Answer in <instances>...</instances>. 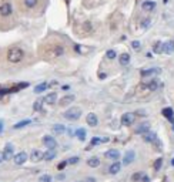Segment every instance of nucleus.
Instances as JSON below:
<instances>
[{
	"label": "nucleus",
	"instance_id": "obj_3",
	"mask_svg": "<svg viewBox=\"0 0 174 182\" xmlns=\"http://www.w3.org/2000/svg\"><path fill=\"white\" fill-rule=\"evenodd\" d=\"M13 151H14V146H13V144L7 142V144H6V146H4V150H3V154H2V158H3V161H10V159H13Z\"/></svg>",
	"mask_w": 174,
	"mask_h": 182
},
{
	"label": "nucleus",
	"instance_id": "obj_29",
	"mask_svg": "<svg viewBox=\"0 0 174 182\" xmlns=\"http://www.w3.org/2000/svg\"><path fill=\"white\" fill-rule=\"evenodd\" d=\"M43 103H44V100H41V98L36 100V101H34V104H33V110H34V111H41Z\"/></svg>",
	"mask_w": 174,
	"mask_h": 182
},
{
	"label": "nucleus",
	"instance_id": "obj_42",
	"mask_svg": "<svg viewBox=\"0 0 174 182\" xmlns=\"http://www.w3.org/2000/svg\"><path fill=\"white\" fill-rule=\"evenodd\" d=\"M3 129H4V122L2 121V120H0V134L3 132Z\"/></svg>",
	"mask_w": 174,
	"mask_h": 182
},
{
	"label": "nucleus",
	"instance_id": "obj_18",
	"mask_svg": "<svg viewBox=\"0 0 174 182\" xmlns=\"http://www.w3.org/2000/svg\"><path fill=\"white\" fill-rule=\"evenodd\" d=\"M141 7L144 11H151L153 9L156 7V3L154 2H151V0H147V2H144V3L141 4Z\"/></svg>",
	"mask_w": 174,
	"mask_h": 182
},
{
	"label": "nucleus",
	"instance_id": "obj_43",
	"mask_svg": "<svg viewBox=\"0 0 174 182\" xmlns=\"http://www.w3.org/2000/svg\"><path fill=\"white\" fill-rule=\"evenodd\" d=\"M84 182H96V179H94V178H91V176H89V178L84 179Z\"/></svg>",
	"mask_w": 174,
	"mask_h": 182
},
{
	"label": "nucleus",
	"instance_id": "obj_17",
	"mask_svg": "<svg viewBox=\"0 0 174 182\" xmlns=\"http://www.w3.org/2000/svg\"><path fill=\"white\" fill-rule=\"evenodd\" d=\"M43 100H44V103H47V104H50L51 105V104H54L56 101H57V94L56 93H50V94H47V95L44 97Z\"/></svg>",
	"mask_w": 174,
	"mask_h": 182
},
{
	"label": "nucleus",
	"instance_id": "obj_19",
	"mask_svg": "<svg viewBox=\"0 0 174 182\" xmlns=\"http://www.w3.org/2000/svg\"><path fill=\"white\" fill-rule=\"evenodd\" d=\"M87 165L91 167V168H97L98 165H100V159H98L97 157H91V158L87 159Z\"/></svg>",
	"mask_w": 174,
	"mask_h": 182
},
{
	"label": "nucleus",
	"instance_id": "obj_40",
	"mask_svg": "<svg viewBox=\"0 0 174 182\" xmlns=\"http://www.w3.org/2000/svg\"><path fill=\"white\" fill-rule=\"evenodd\" d=\"M67 164H69L67 161H63V162H60V164H59V167H57V169H59V171H62V169H64V167H66Z\"/></svg>",
	"mask_w": 174,
	"mask_h": 182
},
{
	"label": "nucleus",
	"instance_id": "obj_6",
	"mask_svg": "<svg viewBox=\"0 0 174 182\" xmlns=\"http://www.w3.org/2000/svg\"><path fill=\"white\" fill-rule=\"evenodd\" d=\"M13 161H14L16 165H23L27 161V154L26 152H19L16 154L14 157H13Z\"/></svg>",
	"mask_w": 174,
	"mask_h": 182
},
{
	"label": "nucleus",
	"instance_id": "obj_1",
	"mask_svg": "<svg viewBox=\"0 0 174 182\" xmlns=\"http://www.w3.org/2000/svg\"><path fill=\"white\" fill-rule=\"evenodd\" d=\"M23 57H24V51L19 47H13L7 53V60L10 63H19V61L23 60Z\"/></svg>",
	"mask_w": 174,
	"mask_h": 182
},
{
	"label": "nucleus",
	"instance_id": "obj_5",
	"mask_svg": "<svg viewBox=\"0 0 174 182\" xmlns=\"http://www.w3.org/2000/svg\"><path fill=\"white\" fill-rule=\"evenodd\" d=\"M43 144L47 146L49 150H54L56 146H57V141L50 135H44L43 137Z\"/></svg>",
	"mask_w": 174,
	"mask_h": 182
},
{
	"label": "nucleus",
	"instance_id": "obj_2",
	"mask_svg": "<svg viewBox=\"0 0 174 182\" xmlns=\"http://www.w3.org/2000/svg\"><path fill=\"white\" fill-rule=\"evenodd\" d=\"M63 115H64V118L69 120V121H76V120H79V118L81 117V108L71 107V108H69V110L66 111Z\"/></svg>",
	"mask_w": 174,
	"mask_h": 182
},
{
	"label": "nucleus",
	"instance_id": "obj_25",
	"mask_svg": "<svg viewBox=\"0 0 174 182\" xmlns=\"http://www.w3.org/2000/svg\"><path fill=\"white\" fill-rule=\"evenodd\" d=\"M54 158H56V151H54V150H49V151H46V154H44L43 159L51 161V159H54Z\"/></svg>",
	"mask_w": 174,
	"mask_h": 182
},
{
	"label": "nucleus",
	"instance_id": "obj_45",
	"mask_svg": "<svg viewBox=\"0 0 174 182\" xmlns=\"http://www.w3.org/2000/svg\"><path fill=\"white\" fill-rule=\"evenodd\" d=\"M149 24H150V20H144L143 22V27H149Z\"/></svg>",
	"mask_w": 174,
	"mask_h": 182
},
{
	"label": "nucleus",
	"instance_id": "obj_22",
	"mask_svg": "<svg viewBox=\"0 0 174 182\" xmlns=\"http://www.w3.org/2000/svg\"><path fill=\"white\" fill-rule=\"evenodd\" d=\"M163 115L166 118H168L171 122H174V112H173L171 108H164V110H163Z\"/></svg>",
	"mask_w": 174,
	"mask_h": 182
},
{
	"label": "nucleus",
	"instance_id": "obj_44",
	"mask_svg": "<svg viewBox=\"0 0 174 182\" xmlns=\"http://www.w3.org/2000/svg\"><path fill=\"white\" fill-rule=\"evenodd\" d=\"M150 179H149V176L147 175H143V178H141V182H149Z\"/></svg>",
	"mask_w": 174,
	"mask_h": 182
},
{
	"label": "nucleus",
	"instance_id": "obj_38",
	"mask_svg": "<svg viewBox=\"0 0 174 182\" xmlns=\"http://www.w3.org/2000/svg\"><path fill=\"white\" fill-rule=\"evenodd\" d=\"M143 178V174H140V172H137V174H134L133 175V176H131V179H133V181H140V179Z\"/></svg>",
	"mask_w": 174,
	"mask_h": 182
},
{
	"label": "nucleus",
	"instance_id": "obj_27",
	"mask_svg": "<svg viewBox=\"0 0 174 182\" xmlns=\"http://www.w3.org/2000/svg\"><path fill=\"white\" fill-rule=\"evenodd\" d=\"M153 51H154L156 54L163 53V43H161V41H156L154 46H153Z\"/></svg>",
	"mask_w": 174,
	"mask_h": 182
},
{
	"label": "nucleus",
	"instance_id": "obj_7",
	"mask_svg": "<svg viewBox=\"0 0 174 182\" xmlns=\"http://www.w3.org/2000/svg\"><path fill=\"white\" fill-rule=\"evenodd\" d=\"M163 53H166V54H173L174 53V41L173 40H168V41L163 43Z\"/></svg>",
	"mask_w": 174,
	"mask_h": 182
},
{
	"label": "nucleus",
	"instance_id": "obj_39",
	"mask_svg": "<svg viewBox=\"0 0 174 182\" xmlns=\"http://www.w3.org/2000/svg\"><path fill=\"white\" fill-rule=\"evenodd\" d=\"M67 162H69V164H71V165L77 164V162H79V157H71L69 161H67Z\"/></svg>",
	"mask_w": 174,
	"mask_h": 182
},
{
	"label": "nucleus",
	"instance_id": "obj_28",
	"mask_svg": "<svg viewBox=\"0 0 174 182\" xmlns=\"http://www.w3.org/2000/svg\"><path fill=\"white\" fill-rule=\"evenodd\" d=\"M158 81H157V80H151V81L149 82V84H147V88L150 90V91H156L157 88H158Z\"/></svg>",
	"mask_w": 174,
	"mask_h": 182
},
{
	"label": "nucleus",
	"instance_id": "obj_12",
	"mask_svg": "<svg viewBox=\"0 0 174 182\" xmlns=\"http://www.w3.org/2000/svg\"><path fill=\"white\" fill-rule=\"evenodd\" d=\"M143 139H144L146 142H154L157 139V135H156V132H151V131H147L143 134Z\"/></svg>",
	"mask_w": 174,
	"mask_h": 182
},
{
	"label": "nucleus",
	"instance_id": "obj_41",
	"mask_svg": "<svg viewBox=\"0 0 174 182\" xmlns=\"http://www.w3.org/2000/svg\"><path fill=\"white\" fill-rule=\"evenodd\" d=\"M6 93H10V90H6V88H3V90H0V97H3Z\"/></svg>",
	"mask_w": 174,
	"mask_h": 182
},
{
	"label": "nucleus",
	"instance_id": "obj_47",
	"mask_svg": "<svg viewBox=\"0 0 174 182\" xmlns=\"http://www.w3.org/2000/svg\"><path fill=\"white\" fill-rule=\"evenodd\" d=\"M0 162H2V158H0Z\"/></svg>",
	"mask_w": 174,
	"mask_h": 182
},
{
	"label": "nucleus",
	"instance_id": "obj_4",
	"mask_svg": "<svg viewBox=\"0 0 174 182\" xmlns=\"http://www.w3.org/2000/svg\"><path fill=\"white\" fill-rule=\"evenodd\" d=\"M136 120V115L133 114V112H126V114L121 115V125H126V127H128V125H131L133 122H134Z\"/></svg>",
	"mask_w": 174,
	"mask_h": 182
},
{
	"label": "nucleus",
	"instance_id": "obj_11",
	"mask_svg": "<svg viewBox=\"0 0 174 182\" xmlns=\"http://www.w3.org/2000/svg\"><path fill=\"white\" fill-rule=\"evenodd\" d=\"M0 14L2 16H9L11 14V4L10 3H3L0 6Z\"/></svg>",
	"mask_w": 174,
	"mask_h": 182
},
{
	"label": "nucleus",
	"instance_id": "obj_35",
	"mask_svg": "<svg viewBox=\"0 0 174 182\" xmlns=\"http://www.w3.org/2000/svg\"><path fill=\"white\" fill-rule=\"evenodd\" d=\"M36 3H37V0H24V4L27 7H34Z\"/></svg>",
	"mask_w": 174,
	"mask_h": 182
},
{
	"label": "nucleus",
	"instance_id": "obj_13",
	"mask_svg": "<svg viewBox=\"0 0 174 182\" xmlns=\"http://www.w3.org/2000/svg\"><path fill=\"white\" fill-rule=\"evenodd\" d=\"M43 157H44V154L41 152V151H39V150H34L32 152V155H30V159L32 161H34V162H39V161H41L43 159Z\"/></svg>",
	"mask_w": 174,
	"mask_h": 182
},
{
	"label": "nucleus",
	"instance_id": "obj_30",
	"mask_svg": "<svg viewBox=\"0 0 174 182\" xmlns=\"http://www.w3.org/2000/svg\"><path fill=\"white\" fill-rule=\"evenodd\" d=\"M30 122H32L30 120H23V121H20V122H17V124L13 125V128L14 129H20V128H23V127H26V125H29Z\"/></svg>",
	"mask_w": 174,
	"mask_h": 182
},
{
	"label": "nucleus",
	"instance_id": "obj_10",
	"mask_svg": "<svg viewBox=\"0 0 174 182\" xmlns=\"http://www.w3.org/2000/svg\"><path fill=\"white\" fill-rule=\"evenodd\" d=\"M86 121H87V124L90 125V127H96V125L98 124L97 115H96V114H93V112H90V114H87V117H86Z\"/></svg>",
	"mask_w": 174,
	"mask_h": 182
},
{
	"label": "nucleus",
	"instance_id": "obj_21",
	"mask_svg": "<svg viewBox=\"0 0 174 182\" xmlns=\"http://www.w3.org/2000/svg\"><path fill=\"white\" fill-rule=\"evenodd\" d=\"M119 61H120V64H121V65H127L128 63H130V54L123 53V54L119 57Z\"/></svg>",
	"mask_w": 174,
	"mask_h": 182
},
{
	"label": "nucleus",
	"instance_id": "obj_24",
	"mask_svg": "<svg viewBox=\"0 0 174 182\" xmlns=\"http://www.w3.org/2000/svg\"><path fill=\"white\" fill-rule=\"evenodd\" d=\"M74 135H76L77 138L80 139V141H84V139H86V129H84V128H79V129H76Z\"/></svg>",
	"mask_w": 174,
	"mask_h": 182
},
{
	"label": "nucleus",
	"instance_id": "obj_15",
	"mask_svg": "<svg viewBox=\"0 0 174 182\" xmlns=\"http://www.w3.org/2000/svg\"><path fill=\"white\" fill-rule=\"evenodd\" d=\"M150 131V124L149 122H143V124H140L136 128V134H144V132Z\"/></svg>",
	"mask_w": 174,
	"mask_h": 182
},
{
	"label": "nucleus",
	"instance_id": "obj_26",
	"mask_svg": "<svg viewBox=\"0 0 174 182\" xmlns=\"http://www.w3.org/2000/svg\"><path fill=\"white\" fill-rule=\"evenodd\" d=\"M66 131V127L62 124H54L53 125V132L54 134H63V132Z\"/></svg>",
	"mask_w": 174,
	"mask_h": 182
},
{
	"label": "nucleus",
	"instance_id": "obj_14",
	"mask_svg": "<svg viewBox=\"0 0 174 182\" xmlns=\"http://www.w3.org/2000/svg\"><path fill=\"white\" fill-rule=\"evenodd\" d=\"M104 157L109 158V159H114V161H116V159H119V158H120V152L117 150H109L107 152L104 154Z\"/></svg>",
	"mask_w": 174,
	"mask_h": 182
},
{
	"label": "nucleus",
	"instance_id": "obj_32",
	"mask_svg": "<svg viewBox=\"0 0 174 182\" xmlns=\"http://www.w3.org/2000/svg\"><path fill=\"white\" fill-rule=\"evenodd\" d=\"M161 165H163V158H157L156 162H154V169H156V171H160Z\"/></svg>",
	"mask_w": 174,
	"mask_h": 182
},
{
	"label": "nucleus",
	"instance_id": "obj_36",
	"mask_svg": "<svg viewBox=\"0 0 174 182\" xmlns=\"http://www.w3.org/2000/svg\"><path fill=\"white\" fill-rule=\"evenodd\" d=\"M106 57L110 58V60H113V58H116V51L114 50H109L107 53H106Z\"/></svg>",
	"mask_w": 174,
	"mask_h": 182
},
{
	"label": "nucleus",
	"instance_id": "obj_33",
	"mask_svg": "<svg viewBox=\"0 0 174 182\" xmlns=\"http://www.w3.org/2000/svg\"><path fill=\"white\" fill-rule=\"evenodd\" d=\"M103 142V138H98V137H94V138L91 139V142H90V145L93 146V145H98V144H102Z\"/></svg>",
	"mask_w": 174,
	"mask_h": 182
},
{
	"label": "nucleus",
	"instance_id": "obj_46",
	"mask_svg": "<svg viewBox=\"0 0 174 182\" xmlns=\"http://www.w3.org/2000/svg\"><path fill=\"white\" fill-rule=\"evenodd\" d=\"M171 165H173V167H174V159H173V161H171Z\"/></svg>",
	"mask_w": 174,
	"mask_h": 182
},
{
	"label": "nucleus",
	"instance_id": "obj_23",
	"mask_svg": "<svg viewBox=\"0 0 174 182\" xmlns=\"http://www.w3.org/2000/svg\"><path fill=\"white\" fill-rule=\"evenodd\" d=\"M47 87H49L47 82H41V84H39V86L34 87V93H36V94L43 93V91H46V90H47Z\"/></svg>",
	"mask_w": 174,
	"mask_h": 182
},
{
	"label": "nucleus",
	"instance_id": "obj_31",
	"mask_svg": "<svg viewBox=\"0 0 174 182\" xmlns=\"http://www.w3.org/2000/svg\"><path fill=\"white\" fill-rule=\"evenodd\" d=\"M26 87H29V82H20V84H17V86H16L14 88H11V90H10V93H16L17 90H20V88H26Z\"/></svg>",
	"mask_w": 174,
	"mask_h": 182
},
{
	"label": "nucleus",
	"instance_id": "obj_8",
	"mask_svg": "<svg viewBox=\"0 0 174 182\" xmlns=\"http://www.w3.org/2000/svg\"><path fill=\"white\" fill-rule=\"evenodd\" d=\"M74 100H76V97L73 95V94H67V95H64L63 98L59 100V104H60V105H69V104H71Z\"/></svg>",
	"mask_w": 174,
	"mask_h": 182
},
{
	"label": "nucleus",
	"instance_id": "obj_34",
	"mask_svg": "<svg viewBox=\"0 0 174 182\" xmlns=\"http://www.w3.org/2000/svg\"><path fill=\"white\" fill-rule=\"evenodd\" d=\"M39 182H51V176L50 175H41V176H40V179H39Z\"/></svg>",
	"mask_w": 174,
	"mask_h": 182
},
{
	"label": "nucleus",
	"instance_id": "obj_9",
	"mask_svg": "<svg viewBox=\"0 0 174 182\" xmlns=\"http://www.w3.org/2000/svg\"><path fill=\"white\" fill-rule=\"evenodd\" d=\"M136 158V152L134 151H127L126 155H124V159H123V164L124 165H130Z\"/></svg>",
	"mask_w": 174,
	"mask_h": 182
},
{
	"label": "nucleus",
	"instance_id": "obj_37",
	"mask_svg": "<svg viewBox=\"0 0 174 182\" xmlns=\"http://www.w3.org/2000/svg\"><path fill=\"white\" fill-rule=\"evenodd\" d=\"M131 47H133V48H134V50H140V47H141V44H140V41H137V40H134V41H133V43H131Z\"/></svg>",
	"mask_w": 174,
	"mask_h": 182
},
{
	"label": "nucleus",
	"instance_id": "obj_16",
	"mask_svg": "<svg viewBox=\"0 0 174 182\" xmlns=\"http://www.w3.org/2000/svg\"><path fill=\"white\" fill-rule=\"evenodd\" d=\"M160 73H161L160 68H149V70H143L141 75L143 77H149V75H156V74H160Z\"/></svg>",
	"mask_w": 174,
	"mask_h": 182
},
{
	"label": "nucleus",
	"instance_id": "obj_20",
	"mask_svg": "<svg viewBox=\"0 0 174 182\" xmlns=\"http://www.w3.org/2000/svg\"><path fill=\"white\" fill-rule=\"evenodd\" d=\"M120 169H121V164H120V162H114V164L109 168V172L111 175H116V174H119Z\"/></svg>",
	"mask_w": 174,
	"mask_h": 182
}]
</instances>
